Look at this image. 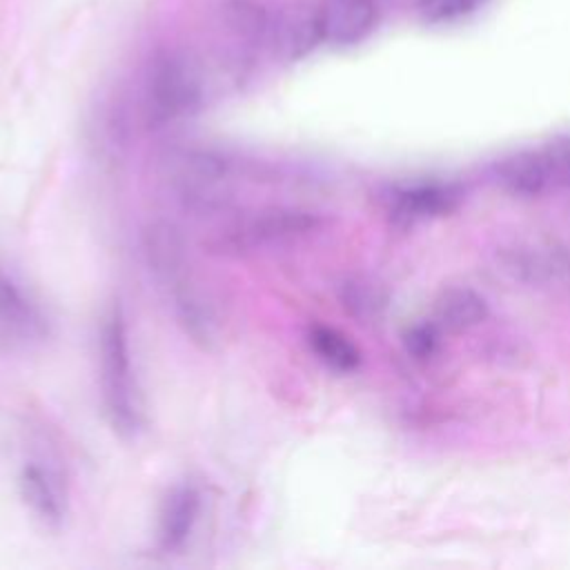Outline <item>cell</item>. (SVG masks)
Instances as JSON below:
<instances>
[{"label": "cell", "mask_w": 570, "mask_h": 570, "mask_svg": "<svg viewBox=\"0 0 570 570\" xmlns=\"http://www.w3.org/2000/svg\"><path fill=\"white\" fill-rule=\"evenodd\" d=\"M100 387L111 428L122 436H136L142 428V403L131 367L127 323L118 305L105 314L100 327Z\"/></svg>", "instance_id": "cell-1"}, {"label": "cell", "mask_w": 570, "mask_h": 570, "mask_svg": "<svg viewBox=\"0 0 570 570\" xmlns=\"http://www.w3.org/2000/svg\"><path fill=\"white\" fill-rule=\"evenodd\" d=\"M203 80L196 65L178 51H160L145 80V118L149 127H171L200 109Z\"/></svg>", "instance_id": "cell-2"}, {"label": "cell", "mask_w": 570, "mask_h": 570, "mask_svg": "<svg viewBox=\"0 0 570 570\" xmlns=\"http://www.w3.org/2000/svg\"><path fill=\"white\" fill-rule=\"evenodd\" d=\"M321 227V216L303 207H263L229 223L214 240L223 254L247 256L294 245Z\"/></svg>", "instance_id": "cell-3"}, {"label": "cell", "mask_w": 570, "mask_h": 570, "mask_svg": "<svg viewBox=\"0 0 570 570\" xmlns=\"http://www.w3.org/2000/svg\"><path fill=\"white\" fill-rule=\"evenodd\" d=\"M49 332L47 316L29 292L0 269V343L7 347H29Z\"/></svg>", "instance_id": "cell-4"}, {"label": "cell", "mask_w": 570, "mask_h": 570, "mask_svg": "<svg viewBox=\"0 0 570 570\" xmlns=\"http://www.w3.org/2000/svg\"><path fill=\"white\" fill-rule=\"evenodd\" d=\"M459 200L461 189L452 183H416L392 194L390 214L396 223L412 225L452 212Z\"/></svg>", "instance_id": "cell-5"}, {"label": "cell", "mask_w": 570, "mask_h": 570, "mask_svg": "<svg viewBox=\"0 0 570 570\" xmlns=\"http://www.w3.org/2000/svg\"><path fill=\"white\" fill-rule=\"evenodd\" d=\"M323 40L347 47L361 42L376 22V0H323L318 9Z\"/></svg>", "instance_id": "cell-6"}, {"label": "cell", "mask_w": 570, "mask_h": 570, "mask_svg": "<svg viewBox=\"0 0 570 570\" xmlns=\"http://www.w3.org/2000/svg\"><path fill=\"white\" fill-rule=\"evenodd\" d=\"M20 494L47 528L62 525L67 517V497L53 470L40 463H27L20 472Z\"/></svg>", "instance_id": "cell-7"}, {"label": "cell", "mask_w": 570, "mask_h": 570, "mask_svg": "<svg viewBox=\"0 0 570 570\" xmlns=\"http://www.w3.org/2000/svg\"><path fill=\"white\" fill-rule=\"evenodd\" d=\"M554 176V163L539 151H519L497 165L499 185L519 198L541 196Z\"/></svg>", "instance_id": "cell-8"}, {"label": "cell", "mask_w": 570, "mask_h": 570, "mask_svg": "<svg viewBox=\"0 0 570 570\" xmlns=\"http://www.w3.org/2000/svg\"><path fill=\"white\" fill-rule=\"evenodd\" d=\"M200 512V492L191 483L176 485L160 510L158 541L163 550H178L191 534Z\"/></svg>", "instance_id": "cell-9"}, {"label": "cell", "mask_w": 570, "mask_h": 570, "mask_svg": "<svg viewBox=\"0 0 570 570\" xmlns=\"http://www.w3.org/2000/svg\"><path fill=\"white\" fill-rule=\"evenodd\" d=\"M488 316V303L470 287H450L434 303L436 325L450 332H463Z\"/></svg>", "instance_id": "cell-10"}, {"label": "cell", "mask_w": 570, "mask_h": 570, "mask_svg": "<svg viewBox=\"0 0 570 570\" xmlns=\"http://www.w3.org/2000/svg\"><path fill=\"white\" fill-rule=\"evenodd\" d=\"M307 343L312 352L334 372H354L361 363V354L356 345L338 330L327 325H314L307 332Z\"/></svg>", "instance_id": "cell-11"}, {"label": "cell", "mask_w": 570, "mask_h": 570, "mask_svg": "<svg viewBox=\"0 0 570 570\" xmlns=\"http://www.w3.org/2000/svg\"><path fill=\"white\" fill-rule=\"evenodd\" d=\"M341 301H343L345 309H350L354 316H358L363 321L376 318L387 305L385 292L367 278L345 281L341 285Z\"/></svg>", "instance_id": "cell-12"}, {"label": "cell", "mask_w": 570, "mask_h": 570, "mask_svg": "<svg viewBox=\"0 0 570 570\" xmlns=\"http://www.w3.org/2000/svg\"><path fill=\"white\" fill-rule=\"evenodd\" d=\"M485 0H421L419 11L430 24H450L474 13Z\"/></svg>", "instance_id": "cell-13"}, {"label": "cell", "mask_w": 570, "mask_h": 570, "mask_svg": "<svg viewBox=\"0 0 570 570\" xmlns=\"http://www.w3.org/2000/svg\"><path fill=\"white\" fill-rule=\"evenodd\" d=\"M403 343H405V350L410 356L419 358V361H425L430 356H434L436 347H439V332H436V325L434 323H419V325H412L405 336H403Z\"/></svg>", "instance_id": "cell-14"}, {"label": "cell", "mask_w": 570, "mask_h": 570, "mask_svg": "<svg viewBox=\"0 0 570 570\" xmlns=\"http://www.w3.org/2000/svg\"><path fill=\"white\" fill-rule=\"evenodd\" d=\"M563 165H566V171L570 174V145H568L566 151H563Z\"/></svg>", "instance_id": "cell-15"}]
</instances>
